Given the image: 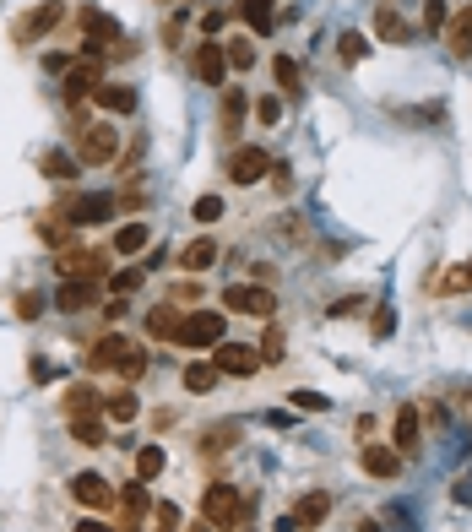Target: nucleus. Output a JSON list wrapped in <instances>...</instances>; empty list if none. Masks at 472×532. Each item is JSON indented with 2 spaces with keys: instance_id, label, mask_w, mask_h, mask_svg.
I'll list each match as a JSON object with an SVG mask.
<instances>
[{
  "instance_id": "40",
  "label": "nucleus",
  "mask_w": 472,
  "mask_h": 532,
  "mask_svg": "<svg viewBox=\"0 0 472 532\" xmlns=\"http://www.w3.org/2000/svg\"><path fill=\"white\" fill-rule=\"evenodd\" d=\"M234 435H239L234 424H223V430H207V451H228V446H234Z\"/></svg>"
},
{
  "instance_id": "36",
  "label": "nucleus",
  "mask_w": 472,
  "mask_h": 532,
  "mask_svg": "<svg viewBox=\"0 0 472 532\" xmlns=\"http://www.w3.org/2000/svg\"><path fill=\"white\" fill-rule=\"evenodd\" d=\"M141 277H147V266H125V272H114V277H109V288H114V294H136V288H141Z\"/></svg>"
},
{
  "instance_id": "13",
  "label": "nucleus",
  "mask_w": 472,
  "mask_h": 532,
  "mask_svg": "<svg viewBox=\"0 0 472 532\" xmlns=\"http://www.w3.org/2000/svg\"><path fill=\"white\" fill-rule=\"evenodd\" d=\"M326 517H332V495H326V489H315V495H304V500H299L294 527H299V532H315Z\"/></svg>"
},
{
  "instance_id": "15",
  "label": "nucleus",
  "mask_w": 472,
  "mask_h": 532,
  "mask_svg": "<svg viewBox=\"0 0 472 532\" xmlns=\"http://www.w3.org/2000/svg\"><path fill=\"white\" fill-rule=\"evenodd\" d=\"M125 353H130V343H125L120 332H109V337L87 353V370H120V359H125Z\"/></svg>"
},
{
  "instance_id": "44",
  "label": "nucleus",
  "mask_w": 472,
  "mask_h": 532,
  "mask_svg": "<svg viewBox=\"0 0 472 532\" xmlns=\"http://www.w3.org/2000/svg\"><path fill=\"white\" fill-rule=\"evenodd\" d=\"M294 408H310V413H326V397H321V392H294Z\"/></svg>"
},
{
  "instance_id": "3",
  "label": "nucleus",
  "mask_w": 472,
  "mask_h": 532,
  "mask_svg": "<svg viewBox=\"0 0 472 532\" xmlns=\"http://www.w3.org/2000/svg\"><path fill=\"white\" fill-rule=\"evenodd\" d=\"M114 152H120V136H114V125H82V131H76V163L98 169V163H109Z\"/></svg>"
},
{
  "instance_id": "12",
  "label": "nucleus",
  "mask_w": 472,
  "mask_h": 532,
  "mask_svg": "<svg viewBox=\"0 0 472 532\" xmlns=\"http://www.w3.org/2000/svg\"><path fill=\"white\" fill-rule=\"evenodd\" d=\"M120 511H125V527L120 532H141V522L152 517V500H147V484H141V479L120 495Z\"/></svg>"
},
{
  "instance_id": "8",
  "label": "nucleus",
  "mask_w": 472,
  "mask_h": 532,
  "mask_svg": "<svg viewBox=\"0 0 472 532\" xmlns=\"http://www.w3.org/2000/svg\"><path fill=\"white\" fill-rule=\"evenodd\" d=\"M190 65H196V76H201L207 87H223V76H228V54H223V44H217V38H207V44H196V54H190Z\"/></svg>"
},
{
  "instance_id": "31",
  "label": "nucleus",
  "mask_w": 472,
  "mask_h": 532,
  "mask_svg": "<svg viewBox=\"0 0 472 532\" xmlns=\"http://www.w3.org/2000/svg\"><path fill=\"white\" fill-rule=\"evenodd\" d=\"M272 5H277V0H239V16H245L255 33H266V27H272Z\"/></svg>"
},
{
  "instance_id": "18",
  "label": "nucleus",
  "mask_w": 472,
  "mask_h": 532,
  "mask_svg": "<svg viewBox=\"0 0 472 532\" xmlns=\"http://www.w3.org/2000/svg\"><path fill=\"white\" fill-rule=\"evenodd\" d=\"M419 402H402L397 408V451H419Z\"/></svg>"
},
{
  "instance_id": "21",
  "label": "nucleus",
  "mask_w": 472,
  "mask_h": 532,
  "mask_svg": "<svg viewBox=\"0 0 472 532\" xmlns=\"http://www.w3.org/2000/svg\"><path fill=\"white\" fill-rule=\"evenodd\" d=\"M179 321H185V315H179L174 305H158V310L147 315V337H158V343H174V332H179Z\"/></svg>"
},
{
  "instance_id": "4",
  "label": "nucleus",
  "mask_w": 472,
  "mask_h": 532,
  "mask_svg": "<svg viewBox=\"0 0 472 532\" xmlns=\"http://www.w3.org/2000/svg\"><path fill=\"white\" fill-rule=\"evenodd\" d=\"M223 310H239V315L272 321L277 299H272V288H261V283H234V288H223Z\"/></svg>"
},
{
  "instance_id": "38",
  "label": "nucleus",
  "mask_w": 472,
  "mask_h": 532,
  "mask_svg": "<svg viewBox=\"0 0 472 532\" xmlns=\"http://www.w3.org/2000/svg\"><path fill=\"white\" fill-rule=\"evenodd\" d=\"M217 218H223V201L217 196H201L196 201V223H217Z\"/></svg>"
},
{
  "instance_id": "5",
  "label": "nucleus",
  "mask_w": 472,
  "mask_h": 532,
  "mask_svg": "<svg viewBox=\"0 0 472 532\" xmlns=\"http://www.w3.org/2000/svg\"><path fill=\"white\" fill-rule=\"evenodd\" d=\"M98 76H103V54H82L76 65H65V98H71V103H82V98H92V87H98Z\"/></svg>"
},
{
  "instance_id": "24",
  "label": "nucleus",
  "mask_w": 472,
  "mask_h": 532,
  "mask_svg": "<svg viewBox=\"0 0 472 532\" xmlns=\"http://www.w3.org/2000/svg\"><path fill=\"white\" fill-rule=\"evenodd\" d=\"M114 250L120 256H136V250H147V223H120V234H114Z\"/></svg>"
},
{
  "instance_id": "42",
  "label": "nucleus",
  "mask_w": 472,
  "mask_h": 532,
  "mask_svg": "<svg viewBox=\"0 0 472 532\" xmlns=\"http://www.w3.org/2000/svg\"><path fill=\"white\" fill-rule=\"evenodd\" d=\"M16 315H22V321H38V315H43V299H38V294H22V299H16Z\"/></svg>"
},
{
  "instance_id": "11",
  "label": "nucleus",
  "mask_w": 472,
  "mask_h": 532,
  "mask_svg": "<svg viewBox=\"0 0 472 532\" xmlns=\"http://www.w3.org/2000/svg\"><path fill=\"white\" fill-rule=\"evenodd\" d=\"M60 16H65V11H60V0H43V5H33V11L11 27V38H16V44H33V38H38V33H49Z\"/></svg>"
},
{
  "instance_id": "6",
  "label": "nucleus",
  "mask_w": 472,
  "mask_h": 532,
  "mask_svg": "<svg viewBox=\"0 0 472 532\" xmlns=\"http://www.w3.org/2000/svg\"><path fill=\"white\" fill-rule=\"evenodd\" d=\"M266 174H272L266 147H239V152L228 158V179H234V185H261Z\"/></svg>"
},
{
  "instance_id": "26",
  "label": "nucleus",
  "mask_w": 472,
  "mask_h": 532,
  "mask_svg": "<svg viewBox=\"0 0 472 532\" xmlns=\"http://www.w3.org/2000/svg\"><path fill=\"white\" fill-rule=\"evenodd\" d=\"M272 76H277V87H283L288 98H299V60H294V54H277V60H272Z\"/></svg>"
},
{
  "instance_id": "9",
  "label": "nucleus",
  "mask_w": 472,
  "mask_h": 532,
  "mask_svg": "<svg viewBox=\"0 0 472 532\" xmlns=\"http://www.w3.org/2000/svg\"><path fill=\"white\" fill-rule=\"evenodd\" d=\"M114 212V196H71L65 207H60V218H71V228H92V223H103Z\"/></svg>"
},
{
  "instance_id": "48",
  "label": "nucleus",
  "mask_w": 472,
  "mask_h": 532,
  "mask_svg": "<svg viewBox=\"0 0 472 532\" xmlns=\"http://www.w3.org/2000/svg\"><path fill=\"white\" fill-rule=\"evenodd\" d=\"M359 532H380V522H359Z\"/></svg>"
},
{
  "instance_id": "35",
  "label": "nucleus",
  "mask_w": 472,
  "mask_h": 532,
  "mask_svg": "<svg viewBox=\"0 0 472 532\" xmlns=\"http://www.w3.org/2000/svg\"><path fill=\"white\" fill-rule=\"evenodd\" d=\"M337 54H342V65H359V60L370 54V44H364V33H342V38H337Z\"/></svg>"
},
{
  "instance_id": "50",
  "label": "nucleus",
  "mask_w": 472,
  "mask_h": 532,
  "mask_svg": "<svg viewBox=\"0 0 472 532\" xmlns=\"http://www.w3.org/2000/svg\"><path fill=\"white\" fill-rule=\"evenodd\" d=\"M158 532H179V527H158Z\"/></svg>"
},
{
  "instance_id": "47",
  "label": "nucleus",
  "mask_w": 472,
  "mask_h": 532,
  "mask_svg": "<svg viewBox=\"0 0 472 532\" xmlns=\"http://www.w3.org/2000/svg\"><path fill=\"white\" fill-rule=\"evenodd\" d=\"M76 532H120V527H109V522H98V517H82V527Z\"/></svg>"
},
{
  "instance_id": "23",
  "label": "nucleus",
  "mask_w": 472,
  "mask_h": 532,
  "mask_svg": "<svg viewBox=\"0 0 472 532\" xmlns=\"http://www.w3.org/2000/svg\"><path fill=\"white\" fill-rule=\"evenodd\" d=\"M54 305H60V310H71V315H76V310H87V305H92V283H87V277H71V283L54 294Z\"/></svg>"
},
{
  "instance_id": "41",
  "label": "nucleus",
  "mask_w": 472,
  "mask_h": 532,
  "mask_svg": "<svg viewBox=\"0 0 472 532\" xmlns=\"http://www.w3.org/2000/svg\"><path fill=\"white\" fill-rule=\"evenodd\" d=\"M446 16H451V11H446V0H424V22H429V33H440V27H446Z\"/></svg>"
},
{
  "instance_id": "39",
  "label": "nucleus",
  "mask_w": 472,
  "mask_h": 532,
  "mask_svg": "<svg viewBox=\"0 0 472 532\" xmlns=\"http://www.w3.org/2000/svg\"><path fill=\"white\" fill-rule=\"evenodd\" d=\"M141 370H147V353H141V348H130V353L120 359V375H125V381H136Z\"/></svg>"
},
{
  "instance_id": "46",
  "label": "nucleus",
  "mask_w": 472,
  "mask_h": 532,
  "mask_svg": "<svg viewBox=\"0 0 472 532\" xmlns=\"http://www.w3.org/2000/svg\"><path fill=\"white\" fill-rule=\"evenodd\" d=\"M217 27H223V11H207V16H201V33H207V38H212V33H217Z\"/></svg>"
},
{
  "instance_id": "19",
  "label": "nucleus",
  "mask_w": 472,
  "mask_h": 532,
  "mask_svg": "<svg viewBox=\"0 0 472 532\" xmlns=\"http://www.w3.org/2000/svg\"><path fill=\"white\" fill-rule=\"evenodd\" d=\"M375 33H380V38H397V44H408V38H413V22H408L402 11L380 5V11H375Z\"/></svg>"
},
{
  "instance_id": "32",
  "label": "nucleus",
  "mask_w": 472,
  "mask_h": 532,
  "mask_svg": "<svg viewBox=\"0 0 472 532\" xmlns=\"http://www.w3.org/2000/svg\"><path fill=\"white\" fill-rule=\"evenodd\" d=\"M43 174H49V179H76V174H82V163H76V158H65V152H43Z\"/></svg>"
},
{
  "instance_id": "29",
  "label": "nucleus",
  "mask_w": 472,
  "mask_h": 532,
  "mask_svg": "<svg viewBox=\"0 0 472 532\" xmlns=\"http://www.w3.org/2000/svg\"><path fill=\"white\" fill-rule=\"evenodd\" d=\"M451 54H472V5H462L451 22Z\"/></svg>"
},
{
  "instance_id": "22",
  "label": "nucleus",
  "mask_w": 472,
  "mask_h": 532,
  "mask_svg": "<svg viewBox=\"0 0 472 532\" xmlns=\"http://www.w3.org/2000/svg\"><path fill=\"white\" fill-rule=\"evenodd\" d=\"M98 408H103V402H98V392H92L87 381H76V386L65 392V413H71V419H92Z\"/></svg>"
},
{
  "instance_id": "25",
  "label": "nucleus",
  "mask_w": 472,
  "mask_h": 532,
  "mask_svg": "<svg viewBox=\"0 0 472 532\" xmlns=\"http://www.w3.org/2000/svg\"><path fill=\"white\" fill-rule=\"evenodd\" d=\"M429 288H435V294H467L472 288V261L467 266H451L446 277H429Z\"/></svg>"
},
{
  "instance_id": "17",
  "label": "nucleus",
  "mask_w": 472,
  "mask_h": 532,
  "mask_svg": "<svg viewBox=\"0 0 472 532\" xmlns=\"http://www.w3.org/2000/svg\"><path fill=\"white\" fill-rule=\"evenodd\" d=\"M359 462H364V473H370V479H397V473H402V457H397V451H386V446H364V457H359Z\"/></svg>"
},
{
  "instance_id": "28",
  "label": "nucleus",
  "mask_w": 472,
  "mask_h": 532,
  "mask_svg": "<svg viewBox=\"0 0 472 532\" xmlns=\"http://www.w3.org/2000/svg\"><path fill=\"white\" fill-rule=\"evenodd\" d=\"M163 462H169V457H163V446H141V451H136V479H141V484H152V479L163 473Z\"/></svg>"
},
{
  "instance_id": "20",
  "label": "nucleus",
  "mask_w": 472,
  "mask_h": 532,
  "mask_svg": "<svg viewBox=\"0 0 472 532\" xmlns=\"http://www.w3.org/2000/svg\"><path fill=\"white\" fill-rule=\"evenodd\" d=\"M245 87H223V136H239V125H245Z\"/></svg>"
},
{
  "instance_id": "2",
  "label": "nucleus",
  "mask_w": 472,
  "mask_h": 532,
  "mask_svg": "<svg viewBox=\"0 0 472 532\" xmlns=\"http://www.w3.org/2000/svg\"><path fill=\"white\" fill-rule=\"evenodd\" d=\"M179 348H217L223 343V310H190L174 332Z\"/></svg>"
},
{
  "instance_id": "33",
  "label": "nucleus",
  "mask_w": 472,
  "mask_h": 532,
  "mask_svg": "<svg viewBox=\"0 0 472 532\" xmlns=\"http://www.w3.org/2000/svg\"><path fill=\"white\" fill-rule=\"evenodd\" d=\"M103 413H109V419H114V424H130V419H136V413H141V402H136V397H130V392H120V397H109V402H103Z\"/></svg>"
},
{
  "instance_id": "30",
  "label": "nucleus",
  "mask_w": 472,
  "mask_h": 532,
  "mask_svg": "<svg viewBox=\"0 0 472 532\" xmlns=\"http://www.w3.org/2000/svg\"><path fill=\"white\" fill-rule=\"evenodd\" d=\"M223 54H228V71H250V65H255V44H250V38H228Z\"/></svg>"
},
{
  "instance_id": "34",
  "label": "nucleus",
  "mask_w": 472,
  "mask_h": 532,
  "mask_svg": "<svg viewBox=\"0 0 472 532\" xmlns=\"http://www.w3.org/2000/svg\"><path fill=\"white\" fill-rule=\"evenodd\" d=\"M71 440H76V446H103L109 435H103L98 419H71Z\"/></svg>"
},
{
  "instance_id": "37",
  "label": "nucleus",
  "mask_w": 472,
  "mask_h": 532,
  "mask_svg": "<svg viewBox=\"0 0 472 532\" xmlns=\"http://www.w3.org/2000/svg\"><path fill=\"white\" fill-rule=\"evenodd\" d=\"M364 305H370L364 294H342V299H332V315H337V321H348V315H359Z\"/></svg>"
},
{
  "instance_id": "43",
  "label": "nucleus",
  "mask_w": 472,
  "mask_h": 532,
  "mask_svg": "<svg viewBox=\"0 0 472 532\" xmlns=\"http://www.w3.org/2000/svg\"><path fill=\"white\" fill-rule=\"evenodd\" d=\"M277 114H283L277 98H261V103H255V120H261V125H277Z\"/></svg>"
},
{
  "instance_id": "7",
  "label": "nucleus",
  "mask_w": 472,
  "mask_h": 532,
  "mask_svg": "<svg viewBox=\"0 0 472 532\" xmlns=\"http://www.w3.org/2000/svg\"><path fill=\"white\" fill-rule=\"evenodd\" d=\"M212 364H217V375H255L261 370V353L255 348H245V343H217V353H212Z\"/></svg>"
},
{
  "instance_id": "1",
  "label": "nucleus",
  "mask_w": 472,
  "mask_h": 532,
  "mask_svg": "<svg viewBox=\"0 0 472 532\" xmlns=\"http://www.w3.org/2000/svg\"><path fill=\"white\" fill-rule=\"evenodd\" d=\"M201 517H207L217 532H239L250 517H255V500H239L234 484H212V489L201 495Z\"/></svg>"
},
{
  "instance_id": "45",
  "label": "nucleus",
  "mask_w": 472,
  "mask_h": 532,
  "mask_svg": "<svg viewBox=\"0 0 472 532\" xmlns=\"http://www.w3.org/2000/svg\"><path fill=\"white\" fill-rule=\"evenodd\" d=\"M152 511H158L163 527H179V506H174V500H163V506H152Z\"/></svg>"
},
{
  "instance_id": "10",
  "label": "nucleus",
  "mask_w": 472,
  "mask_h": 532,
  "mask_svg": "<svg viewBox=\"0 0 472 532\" xmlns=\"http://www.w3.org/2000/svg\"><path fill=\"white\" fill-rule=\"evenodd\" d=\"M71 500L87 506V511H109V506H114V489H109V479H98V473H76V479H71Z\"/></svg>"
},
{
  "instance_id": "14",
  "label": "nucleus",
  "mask_w": 472,
  "mask_h": 532,
  "mask_svg": "<svg viewBox=\"0 0 472 532\" xmlns=\"http://www.w3.org/2000/svg\"><path fill=\"white\" fill-rule=\"evenodd\" d=\"M179 266H185V272H207V266H217V239H212V234L190 239V245L179 250Z\"/></svg>"
},
{
  "instance_id": "27",
  "label": "nucleus",
  "mask_w": 472,
  "mask_h": 532,
  "mask_svg": "<svg viewBox=\"0 0 472 532\" xmlns=\"http://www.w3.org/2000/svg\"><path fill=\"white\" fill-rule=\"evenodd\" d=\"M217 386V364L201 359V364H185V392H212Z\"/></svg>"
},
{
  "instance_id": "51",
  "label": "nucleus",
  "mask_w": 472,
  "mask_h": 532,
  "mask_svg": "<svg viewBox=\"0 0 472 532\" xmlns=\"http://www.w3.org/2000/svg\"><path fill=\"white\" fill-rule=\"evenodd\" d=\"M239 532H255V527H239Z\"/></svg>"
},
{
  "instance_id": "49",
  "label": "nucleus",
  "mask_w": 472,
  "mask_h": 532,
  "mask_svg": "<svg viewBox=\"0 0 472 532\" xmlns=\"http://www.w3.org/2000/svg\"><path fill=\"white\" fill-rule=\"evenodd\" d=\"M190 532H212V522H201V527H190Z\"/></svg>"
},
{
  "instance_id": "16",
  "label": "nucleus",
  "mask_w": 472,
  "mask_h": 532,
  "mask_svg": "<svg viewBox=\"0 0 472 532\" xmlns=\"http://www.w3.org/2000/svg\"><path fill=\"white\" fill-rule=\"evenodd\" d=\"M92 98H98L109 114H130V109H136V92H130L125 82H98V87H92Z\"/></svg>"
}]
</instances>
